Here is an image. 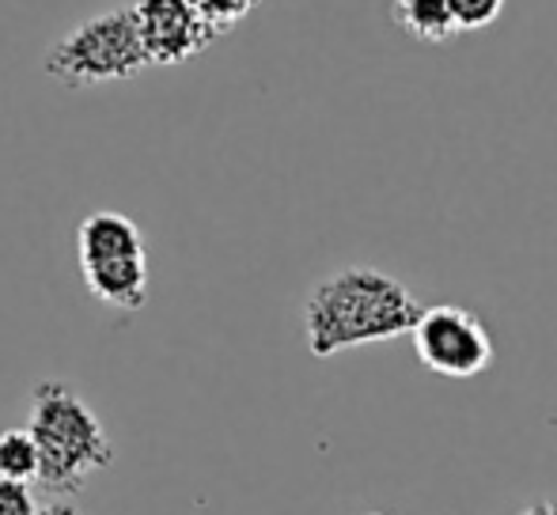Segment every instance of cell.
Here are the masks:
<instances>
[{
	"instance_id": "3",
	"label": "cell",
	"mask_w": 557,
	"mask_h": 515,
	"mask_svg": "<svg viewBox=\"0 0 557 515\" xmlns=\"http://www.w3.org/2000/svg\"><path fill=\"white\" fill-rule=\"evenodd\" d=\"M42 68L46 76L76 91L140 76L148 68V53L140 46L133 8H111L96 20H84L46 50Z\"/></svg>"
},
{
	"instance_id": "6",
	"label": "cell",
	"mask_w": 557,
	"mask_h": 515,
	"mask_svg": "<svg viewBox=\"0 0 557 515\" xmlns=\"http://www.w3.org/2000/svg\"><path fill=\"white\" fill-rule=\"evenodd\" d=\"M129 8L148 65H183L221 38L194 0H133Z\"/></svg>"
},
{
	"instance_id": "12",
	"label": "cell",
	"mask_w": 557,
	"mask_h": 515,
	"mask_svg": "<svg viewBox=\"0 0 557 515\" xmlns=\"http://www.w3.org/2000/svg\"><path fill=\"white\" fill-rule=\"evenodd\" d=\"M38 515H76V508H73V504H65V501H53V504H46Z\"/></svg>"
},
{
	"instance_id": "10",
	"label": "cell",
	"mask_w": 557,
	"mask_h": 515,
	"mask_svg": "<svg viewBox=\"0 0 557 515\" xmlns=\"http://www.w3.org/2000/svg\"><path fill=\"white\" fill-rule=\"evenodd\" d=\"M194 4H198V12L206 15V23L216 35H227V30L239 27L262 0H194Z\"/></svg>"
},
{
	"instance_id": "7",
	"label": "cell",
	"mask_w": 557,
	"mask_h": 515,
	"mask_svg": "<svg viewBox=\"0 0 557 515\" xmlns=\"http://www.w3.org/2000/svg\"><path fill=\"white\" fill-rule=\"evenodd\" d=\"M391 20L398 23V30H403L406 38H418V42H429V46L451 42V38L459 35L447 0H395V4H391Z\"/></svg>"
},
{
	"instance_id": "14",
	"label": "cell",
	"mask_w": 557,
	"mask_h": 515,
	"mask_svg": "<svg viewBox=\"0 0 557 515\" xmlns=\"http://www.w3.org/2000/svg\"><path fill=\"white\" fill-rule=\"evenodd\" d=\"M368 515H383V512H368Z\"/></svg>"
},
{
	"instance_id": "2",
	"label": "cell",
	"mask_w": 557,
	"mask_h": 515,
	"mask_svg": "<svg viewBox=\"0 0 557 515\" xmlns=\"http://www.w3.org/2000/svg\"><path fill=\"white\" fill-rule=\"evenodd\" d=\"M27 432L38 448V481L58 497H76L91 474L114 463L103 420L65 379H42L30 390Z\"/></svg>"
},
{
	"instance_id": "13",
	"label": "cell",
	"mask_w": 557,
	"mask_h": 515,
	"mask_svg": "<svg viewBox=\"0 0 557 515\" xmlns=\"http://www.w3.org/2000/svg\"><path fill=\"white\" fill-rule=\"evenodd\" d=\"M520 515H557V501H543V504H531Z\"/></svg>"
},
{
	"instance_id": "8",
	"label": "cell",
	"mask_w": 557,
	"mask_h": 515,
	"mask_svg": "<svg viewBox=\"0 0 557 515\" xmlns=\"http://www.w3.org/2000/svg\"><path fill=\"white\" fill-rule=\"evenodd\" d=\"M0 478L8 481L38 478V448L27 428H4L0 432Z\"/></svg>"
},
{
	"instance_id": "9",
	"label": "cell",
	"mask_w": 557,
	"mask_h": 515,
	"mask_svg": "<svg viewBox=\"0 0 557 515\" xmlns=\"http://www.w3.org/2000/svg\"><path fill=\"white\" fill-rule=\"evenodd\" d=\"M505 4L508 0H447L459 35L462 30H485L490 23H497L500 12H505Z\"/></svg>"
},
{
	"instance_id": "4",
	"label": "cell",
	"mask_w": 557,
	"mask_h": 515,
	"mask_svg": "<svg viewBox=\"0 0 557 515\" xmlns=\"http://www.w3.org/2000/svg\"><path fill=\"white\" fill-rule=\"evenodd\" d=\"M76 258L88 292L103 307L140 311L148 300V251L140 228L125 213L96 209L76 228Z\"/></svg>"
},
{
	"instance_id": "5",
	"label": "cell",
	"mask_w": 557,
	"mask_h": 515,
	"mask_svg": "<svg viewBox=\"0 0 557 515\" xmlns=\"http://www.w3.org/2000/svg\"><path fill=\"white\" fill-rule=\"evenodd\" d=\"M413 353L429 372L447 379H470L482 376L493 364V338L485 323L467 307L455 303H436L421 307L413 323Z\"/></svg>"
},
{
	"instance_id": "11",
	"label": "cell",
	"mask_w": 557,
	"mask_h": 515,
	"mask_svg": "<svg viewBox=\"0 0 557 515\" xmlns=\"http://www.w3.org/2000/svg\"><path fill=\"white\" fill-rule=\"evenodd\" d=\"M35 493H30L27 481H8L0 478V515H38Z\"/></svg>"
},
{
	"instance_id": "1",
	"label": "cell",
	"mask_w": 557,
	"mask_h": 515,
	"mask_svg": "<svg viewBox=\"0 0 557 515\" xmlns=\"http://www.w3.org/2000/svg\"><path fill=\"white\" fill-rule=\"evenodd\" d=\"M421 303L398 277L372 265H345L323 277L304 300V338L326 361L345 349L391 341L413 330Z\"/></svg>"
}]
</instances>
